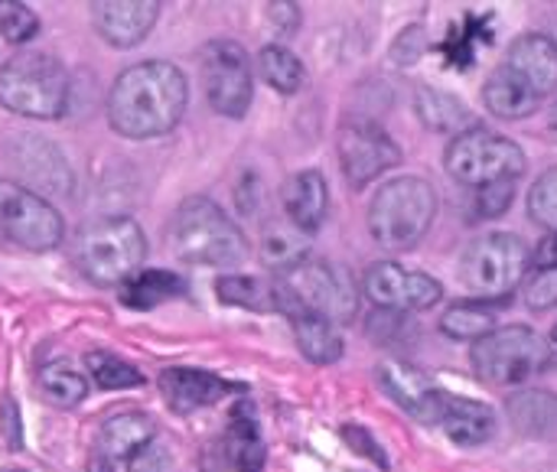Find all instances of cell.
I'll use <instances>...</instances> for the list:
<instances>
[{
  "label": "cell",
  "instance_id": "7",
  "mask_svg": "<svg viewBox=\"0 0 557 472\" xmlns=\"http://www.w3.org/2000/svg\"><path fill=\"white\" fill-rule=\"evenodd\" d=\"M476 375L493 388H516L555 365L548 343L529 326H496L470 349Z\"/></svg>",
  "mask_w": 557,
  "mask_h": 472
},
{
  "label": "cell",
  "instance_id": "10",
  "mask_svg": "<svg viewBox=\"0 0 557 472\" xmlns=\"http://www.w3.org/2000/svg\"><path fill=\"white\" fill-rule=\"evenodd\" d=\"M202 88L215 114L222 117H245L255 98V72L248 49L235 39H212L199 59Z\"/></svg>",
  "mask_w": 557,
  "mask_h": 472
},
{
  "label": "cell",
  "instance_id": "3",
  "mask_svg": "<svg viewBox=\"0 0 557 472\" xmlns=\"http://www.w3.org/2000/svg\"><path fill=\"white\" fill-rule=\"evenodd\" d=\"M274 310L287 320L294 316H323L330 323H349L359 310V290L352 277L323 261V258H304L294 268L281 271L274 281Z\"/></svg>",
  "mask_w": 557,
  "mask_h": 472
},
{
  "label": "cell",
  "instance_id": "1",
  "mask_svg": "<svg viewBox=\"0 0 557 472\" xmlns=\"http://www.w3.org/2000/svg\"><path fill=\"white\" fill-rule=\"evenodd\" d=\"M189 104L183 69L163 59H147L124 69L108 91V124L127 140H153L170 134Z\"/></svg>",
  "mask_w": 557,
  "mask_h": 472
},
{
  "label": "cell",
  "instance_id": "9",
  "mask_svg": "<svg viewBox=\"0 0 557 472\" xmlns=\"http://www.w3.org/2000/svg\"><path fill=\"white\" fill-rule=\"evenodd\" d=\"M444 166L450 179L470 189H483L490 183H516L525 173V150L486 127H473L447 144Z\"/></svg>",
  "mask_w": 557,
  "mask_h": 472
},
{
  "label": "cell",
  "instance_id": "39",
  "mask_svg": "<svg viewBox=\"0 0 557 472\" xmlns=\"http://www.w3.org/2000/svg\"><path fill=\"white\" fill-rule=\"evenodd\" d=\"M268 16L274 20V26L290 36L300 26V7L297 3H268Z\"/></svg>",
  "mask_w": 557,
  "mask_h": 472
},
{
  "label": "cell",
  "instance_id": "38",
  "mask_svg": "<svg viewBox=\"0 0 557 472\" xmlns=\"http://www.w3.org/2000/svg\"><path fill=\"white\" fill-rule=\"evenodd\" d=\"M127 470L131 472H166L170 470V457L157 447V440L147 447V450H140L131 463H127Z\"/></svg>",
  "mask_w": 557,
  "mask_h": 472
},
{
  "label": "cell",
  "instance_id": "42",
  "mask_svg": "<svg viewBox=\"0 0 557 472\" xmlns=\"http://www.w3.org/2000/svg\"><path fill=\"white\" fill-rule=\"evenodd\" d=\"M552 127H555V131H557V104H555V108H552Z\"/></svg>",
  "mask_w": 557,
  "mask_h": 472
},
{
  "label": "cell",
  "instance_id": "40",
  "mask_svg": "<svg viewBox=\"0 0 557 472\" xmlns=\"http://www.w3.org/2000/svg\"><path fill=\"white\" fill-rule=\"evenodd\" d=\"M532 268L535 271H557V232L539 241V248L532 251Z\"/></svg>",
  "mask_w": 557,
  "mask_h": 472
},
{
  "label": "cell",
  "instance_id": "16",
  "mask_svg": "<svg viewBox=\"0 0 557 472\" xmlns=\"http://www.w3.org/2000/svg\"><path fill=\"white\" fill-rule=\"evenodd\" d=\"M160 395L166 401V408L173 414H196L202 408L219 405L222 398L242 392V385L222 378L219 372H206V369H166L157 378Z\"/></svg>",
  "mask_w": 557,
  "mask_h": 472
},
{
  "label": "cell",
  "instance_id": "32",
  "mask_svg": "<svg viewBox=\"0 0 557 472\" xmlns=\"http://www.w3.org/2000/svg\"><path fill=\"white\" fill-rule=\"evenodd\" d=\"M496 330V313L483 303H457L441 316V333L460 343H476Z\"/></svg>",
  "mask_w": 557,
  "mask_h": 472
},
{
  "label": "cell",
  "instance_id": "14",
  "mask_svg": "<svg viewBox=\"0 0 557 472\" xmlns=\"http://www.w3.org/2000/svg\"><path fill=\"white\" fill-rule=\"evenodd\" d=\"M153 440H157V424L147 414H140V411L114 414L101 424V431L91 444L88 472H117V467H127Z\"/></svg>",
  "mask_w": 557,
  "mask_h": 472
},
{
  "label": "cell",
  "instance_id": "19",
  "mask_svg": "<svg viewBox=\"0 0 557 472\" xmlns=\"http://www.w3.org/2000/svg\"><path fill=\"white\" fill-rule=\"evenodd\" d=\"M281 199H284V212H287L290 225L300 235H317L323 228L326 212H330V183L320 170L294 173L284 183Z\"/></svg>",
  "mask_w": 557,
  "mask_h": 472
},
{
  "label": "cell",
  "instance_id": "26",
  "mask_svg": "<svg viewBox=\"0 0 557 472\" xmlns=\"http://www.w3.org/2000/svg\"><path fill=\"white\" fill-rule=\"evenodd\" d=\"M36 388L52 408H78L88 398V375L69 359H55L36 372Z\"/></svg>",
  "mask_w": 557,
  "mask_h": 472
},
{
  "label": "cell",
  "instance_id": "23",
  "mask_svg": "<svg viewBox=\"0 0 557 472\" xmlns=\"http://www.w3.org/2000/svg\"><path fill=\"white\" fill-rule=\"evenodd\" d=\"M483 104L496 114V117H506V121H519V117H529L532 111L542 108V98L535 91H529L519 78H512L503 65L493 69V75L486 78L483 85Z\"/></svg>",
  "mask_w": 557,
  "mask_h": 472
},
{
  "label": "cell",
  "instance_id": "11",
  "mask_svg": "<svg viewBox=\"0 0 557 472\" xmlns=\"http://www.w3.org/2000/svg\"><path fill=\"white\" fill-rule=\"evenodd\" d=\"M0 232L26 251H52L65 238V222L36 189L0 179Z\"/></svg>",
  "mask_w": 557,
  "mask_h": 472
},
{
  "label": "cell",
  "instance_id": "30",
  "mask_svg": "<svg viewBox=\"0 0 557 472\" xmlns=\"http://www.w3.org/2000/svg\"><path fill=\"white\" fill-rule=\"evenodd\" d=\"M215 294L222 303L228 307H245L255 313H268L274 310V284L261 281V277H248V274H222L215 281Z\"/></svg>",
  "mask_w": 557,
  "mask_h": 472
},
{
  "label": "cell",
  "instance_id": "8",
  "mask_svg": "<svg viewBox=\"0 0 557 472\" xmlns=\"http://www.w3.org/2000/svg\"><path fill=\"white\" fill-rule=\"evenodd\" d=\"M532 268V248L509 232H490L460 258V281L480 300H503L509 297Z\"/></svg>",
  "mask_w": 557,
  "mask_h": 472
},
{
  "label": "cell",
  "instance_id": "6",
  "mask_svg": "<svg viewBox=\"0 0 557 472\" xmlns=\"http://www.w3.org/2000/svg\"><path fill=\"white\" fill-rule=\"evenodd\" d=\"M69 72L55 55L16 52L0 65V108L33 121H55L69 108Z\"/></svg>",
  "mask_w": 557,
  "mask_h": 472
},
{
  "label": "cell",
  "instance_id": "35",
  "mask_svg": "<svg viewBox=\"0 0 557 472\" xmlns=\"http://www.w3.org/2000/svg\"><path fill=\"white\" fill-rule=\"evenodd\" d=\"M529 215L535 225L557 232V166L545 170L529 189Z\"/></svg>",
  "mask_w": 557,
  "mask_h": 472
},
{
  "label": "cell",
  "instance_id": "33",
  "mask_svg": "<svg viewBox=\"0 0 557 472\" xmlns=\"http://www.w3.org/2000/svg\"><path fill=\"white\" fill-rule=\"evenodd\" d=\"M261 258L268 261V268H274L277 274L294 268L297 261L307 258V245L300 235H290V232H281V228H271L261 241Z\"/></svg>",
  "mask_w": 557,
  "mask_h": 472
},
{
  "label": "cell",
  "instance_id": "18",
  "mask_svg": "<svg viewBox=\"0 0 557 472\" xmlns=\"http://www.w3.org/2000/svg\"><path fill=\"white\" fill-rule=\"evenodd\" d=\"M503 69L519 78L529 91H535L542 101L557 91V46L545 33H525L512 39Z\"/></svg>",
  "mask_w": 557,
  "mask_h": 472
},
{
  "label": "cell",
  "instance_id": "29",
  "mask_svg": "<svg viewBox=\"0 0 557 472\" xmlns=\"http://www.w3.org/2000/svg\"><path fill=\"white\" fill-rule=\"evenodd\" d=\"M258 72L281 95H297L307 82L304 62L287 46H277V42H271L258 52Z\"/></svg>",
  "mask_w": 557,
  "mask_h": 472
},
{
  "label": "cell",
  "instance_id": "2",
  "mask_svg": "<svg viewBox=\"0 0 557 472\" xmlns=\"http://www.w3.org/2000/svg\"><path fill=\"white\" fill-rule=\"evenodd\" d=\"M166 245L176 261L193 268H238L248 258V238L235 219L209 196H186L166 225Z\"/></svg>",
  "mask_w": 557,
  "mask_h": 472
},
{
  "label": "cell",
  "instance_id": "4",
  "mask_svg": "<svg viewBox=\"0 0 557 472\" xmlns=\"http://www.w3.org/2000/svg\"><path fill=\"white\" fill-rule=\"evenodd\" d=\"M437 219V192L421 176H398L379 186L369 206V232L385 251H411Z\"/></svg>",
  "mask_w": 557,
  "mask_h": 472
},
{
  "label": "cell",
  "instance_id": "13",
  "mask_svg": "<svg viewBox=\"0 0 557 472\" xmlns=\"http://www.w3.org/2000/svg\"><path fill=\"white\" fill-rule=\"evenodd\" d=\"M362 294L379 307V310H392V313H418V310H431L441 303L444 287L437 277L421 274V271H408L395 261H379L366 271L362 277Z\"/></svg>",
  "mask_w": 557,
  "mask_h": 472
},
{
  "label": "cell",
  "instance_id": "20",
  "mask_svg": "<svg viewBox=\"0 0 557 472\" xmlns=\"http://www.w3.org/2000/svg\"><path fill=\"white\" fill-rule=\"evenodd\" d=\"M434 427H441L447 434V440L457 444V447H483L496 434V414L483 401H473V398H460V395H447L444 392L441 414H437V424Z\"/></svg>",
  "mask_w": 557,
  "mask_h": 472
},
{
  "label": "cell",
  "instance_id": "22",
  "mask_svg": "<svg viewBox=\"0 0 557 472\" xmlns=\"http://www.w3.org/2000/svg\"><path fill=\"white\" fill-rule=\"evenodd\" d=\"M228 460L238 472H261L264 470V440H261V424L255 418V405L251 401H238V408L232 411V424H228Z\"/></svg>",
  "mask_w": 557,
  "mask_h": 472
},
{
  "label": "cell",
  "instance_id": "15",
  "mask_svg": "<svg viewBox=\"0 0 557 472\" xmlns=\"http://www.w3.org/2000/svg\"><path fill=\"white\" fill-rule=\"evenodd\" d=\"M160 20L157 0H104L91 3V26L95 33L114 49L140 46Z\"/></svg>",
  "mask_w": 557,
  "mask_h": 472
},
{
  "label": "cell",
  "instance_id": "31",
  "mask_svg": "<svg viewBox=\"0 0 557 472\" xmlns=\"http://www.w3.org/2000/svg\"><path fill=\"white\" fill-rule=\"evenodd\" d=\"M85 375L101 392H127V388H140L144 385V375L131 362H124L121 356L104 352V349H91L85 356Z\"/></svg>",
  "mask_w": 557,
  "mask_h": 472
},
{
  "label": "cell",
  "instance_id": "34",
  "mask_svg": "<svg viewBox=\"0 0 557 472\" xmlns=\"http://www.w3.org/2000/svg\"><path fill=\"white\" fill-rule=\"evenodd\" d=\"M39 33V16L20 0H0V36L10 46H26Z\"/></svg>",
  "mask_w": 557,
  "mask_h": 472
},
{
  "label": "cell",
  "instance_id": "25",
  "mask_svg": "<svg viewBox=\"0 0 557 472\" xmlns=\"http://www.w3.org/2000/svg\"><path fill=\"white\" fill-rule=\"evenodd\" d=\"M186 297V281L176 271H137L127 284H121V303L131 310H153L166 300Z\"/></svg>",
  "mask_w": 557,
  "mask_h": 472
},
{
  "label": "cell",
  "instance_id": "5",
  "mask_svg": "<svg viewBox=\"0 0 557 472\" xmlns=\"http://www.w3.org/2000/svg\"><path fill=\"white\" fill-rule=\"evenodd\" d=\"M147 258V235L131 215H104L88 222L75 241L78 271L98 287L127 284Z\"/></svg>",
  "mask_w": 557,
  "mask_h": 472
},
{
  "label": "cell",
  "instance_id": "21",
  "mask_svg": "<svg viewBox=\"0 0 557 472\" xmlns=\"http://www.w3.org/2000/svg\"><path fill=\"white\" fill-rule=\"evenodd\" d=\"M414 111L421 117L424 127L437 131V134H467L476 127V114L467 108V101H460L457 95L450 91H441V88H431V85H421L414 91Z\"/></svg>",
  "mask_w": 557,
  "mask_h": 472
},
{
  "label": "cell",
  "instance_id": "24",
  "mask_svg": "<svg viewBox=\"0 0 557 472\" xmlns=\"http://www.w3.org/2000/svg\"><path fill=\"white\" fill-rule=\"evenodd\" d=\"M509 424L525 437H555L557 395L552 392H519L506 401Z\"/></svg>",
  "mask_w": 557,
  "mask_h": 472
},
{
  "label": "cell",
  "instance_id": "28",
  "mask_svg": "<svg viewBox=\"0 0 557 472\" xmlns=\"http://www.w3.org/2000/svg\"><path fill=\"white\" fill-rule=\"evenodd\" d=\"M294 339L313 365H333L343 359V336L339 326L323 320V316H294Z\"/></svg>",
  "mask_w": 557,
  "mask_h": 472
},
{
  "label": "cell",
  "instance_id": "12",
  "mask_svg": "<svg viewBox=\"0 0 557 472\" xmlns=\"http://www.w3.org/2000/svg\"><path fill=\"white\" fill-rule=\"evenodd\" d=\"M336 153H339L343 176L352 189H366L372 179H379L382 173L401 163V147L392 140V134L382 124L369 117H352L339 127Z\"/></svg>",
  "mask_w": 557,
  "mask_h": 472
},
{
  "label": "cell",
  "instance_id": "43",
  "mask_svg": "<svg viewBox=\"0 0 557 472\" xmlns=\"http://www.w3.org/2000/svg\"><path fill=\"white\" fill-rule=\"evenodd\" d=\"M552 42H555V46H557V29H555V39H552Z\"/></svg>",
  "mask_w": 557,
  "mask_h": 472
},
{
  "label": "cell",
  "instance_id": "17",
  "mask_svg": "<svg viewBox=\"0 0 557 472\" xmlns=\"http://www.w3.org/2000/svg\"><path fill=\"white\" fill-rule=\"evenodd\" d=\"M375 378L382 385V392L398 405L405 408L414 421L434 427L437 424V414H441V401H444V392L434 388L418 369L405 365V362H382L375 369Z\"/></svg>",
  "mask_w": 557,
  "mask_h": 472
},
{
  "label": "cell",
  "instance_id": "36",
  "mask_svg": "<svg viewBox=\"0 0 557 472\" xmlns=\"http://www.w3.org/2000/svg\"><path fill=\"white\" fill-rule=\"evenodd\" d=\"M473 192H476L473 212H476L480 219H499V215L512 206V199H516V183L503 179V183H490V186L473 189Z\"/></svg>",
  "mask_w": 557,
  "mask_h": 472
},
{
  "label": "cell",
  "instance_id": "27",
  "mask_svg": "<svg viewBox=\"0 0 557 472\" xmlns=\"http://www.w3.org/2000/svg\"><path fill=\"white\" fill-rule=\"evenodd\" d=\"M13 160H16V166H20L29 179H36L39 186L55 189V192H69V189L55 179V173H52V170L69 173V166H65L62 153H59L49 140H42L39 134L20 137V140L13 144Z\"/></svg>",
  "mask_w": 557,
  "mask_h": 472
},
{
  "label": "cell",
  "instance_id": "41",
  "mask_svg": "<svg viewBox=\"0 0 557 472\" xmlns=\"http://www.w3.org/2000/svg\"><path fill=\"white\" fill-rule=\"evenodd\" d=\"M548 349H552V356H555V362H557V326L552 330V339H548Z\"/></svg>",
  "mask_w": 557,
  "mask_h": 472
},
{
  "label": "cell",
  "instance_id": "37",
  "mask_svg": "<svg viewBox=\"0 0 557 472\" xmlns=\"http://www.w3.org/2000/svg\"><path fill=\"white\" fill-rule=\"evenodd\" d=\"M525 303L535 313H545L557 307V271H535L532 281L525 284Z\"/></svg>",
  "mask_w": 557,
  "mask_h": 472
}]
</instances>
